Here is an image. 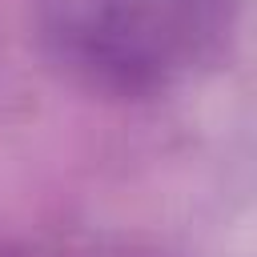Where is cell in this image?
Instances as JSON below:
<instances>
[{"instance_id":"obj_1","label":"cell","mask_w":257,"mask_h":257,"mask_svg":"<svg viewBox=\"0 0 257 257\" xmlns=\"http://www.w3.org/2000/svg\"><path fill=\"white\" fill-rule=\"evenodd\" d=\"M241 16L245 0H36L48 52L116 96H157L213 72Z\"/></svg>"}]
</instances>
